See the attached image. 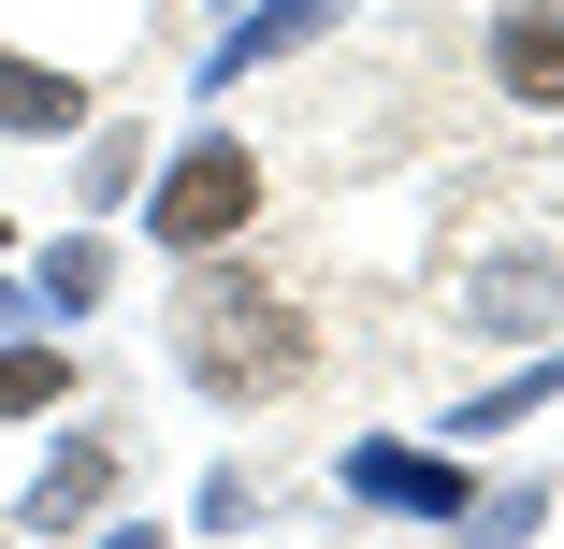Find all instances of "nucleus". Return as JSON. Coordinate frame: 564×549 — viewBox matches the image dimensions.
I'll return each instance as SVG.
<instances>
[{"instance_id": "f03ea898", "label": "nucleus", "mask_w": 564, "mask_h": 549, "mask_svg": "<svg viewBox=\"0 0 564 549\" xmlns=\"http://www.w3.org/2000/svg\"><path fill=\"white\" fill-rule=\"evenodd\" d=\"M145 217H160V246H188V261H203L217 232H247V217H261V160H247L232 131H203V145L145 188Z\"/></svg>"}, {"instance_id": "0eeeda50", "label": "nucleus", "mask_w": 564, "mask_h": 549, "mask_svg": "<svg viewBox=\"0 0 564 549\" xmlns=\"http://www.w3.org/2000/svg\"><path fill=\"white\" fill-rule=\"evenodd\" d=\"M304 30H333V0H261V15H247L232 44H203V73H247V58H275V44H304Z\"/></svg>"}, {"instance_id": "7ed1b4c3", "label": "nucleus", "mask_w": 564, "mask_h": 549, "mask_svg": "<svg viewBox=\"0 0 564 549\" xmlns=\"http://www.w3.org/2000/svg\"><path fill=\"white\" fill-rule=\"evenodd\" d=\"M492 73L521 101H564V0H507L492 15Z\"/></svg>"}, {"instance_id": "9d476101", "label": "nucleus", "mask_w": 564, "mask_h": 549, "mask_svg": "<svg viewBox=\"0 0 564 549\" xmlns=\"http://www.w3.org/2000/svg\"><path fill=\"white\" fill-rule=\"evenodd\" d=\"M117 549H160V535H117Z\"/></svg>"}, {"instance_id": "423d86ee", "label": "nucleus", "mask_w": 564, "mask_h": 549, "mask_svg": "<svg viewBox=\"0 0 564 549\" xmlns=\"http://www.w3.org/2000/svg\"><path fill=\"white\" fill-rule=\"evenodd\" d=\"M87 117V87L44 73V58H0V131H73Z\"/></svg>"}, {"instance_id": "39448f33", "label": "nucleus", "mask_w": 564, "mask_h": 549, "mask_svg": "<svg viewBox=\"0 0 564 549\" xmlns=\"http://www.w3.org/2000/svg\"><path fill=\"white\" fill-rule=\"evenodd\" d=\"M348 492H377V506H464V477H448V463H420V449H348Z\"/></svg>"}, {"instance_id": "f257e3e1", "label": "nucleus", "mask_w": 564, "mask_h": 549, "mask_svg": "<svg viewBox=\"0 0 564 549\" xmlns=\"http://www.w3.org/2000/svg\"><path fill=\"white\" fill-rule=\"evenodd\" d=\"M174 348L203 362V391L275 405V391L304 376V348H318V318H304V289H290V275H188V304H174Z\"/></svg>"}, {"instance_id": "20e7f679", "label": "nucleus", "mask_w": 564, "mask_h": 549, "mask_svg": "<svg viewBox=\"0 0 564 549\" xmlns=\"http://www.w3.org/2000/svg\"><path fill=\"white\" fill-rule=\"evenodd\" d=\"M101 492H117V449H58V463H44V492H30V520H44V535H87V520H101Z\"/></svg>"}, {"instance_id": "9b49d317", "label": "nucleus", "mask_w": 564, "mask_h": 549, "mask_svg": "<svg viewBox=\"0 0 564 549\" xmlns=\"http://www.w3.org/2000/svg\"><path fill=\"white\" fill-rule=\"evenodd\" d=\"M0 246H15V232H0Z\"/></svg>"}, {"instance_id": "6e6552de", "label": "nucleus", "mask_w": 564, "mask_h": 549, "mask_svg": "<svg viewBox=\"0 0 564 549\" xmlns=\"http://www.w3.org/2000/svg\"><path fill=\"white\" fill-rule=\"evenodd\" d=\"M58 391H73V362H58V348H0V419H44Z\"/></svg>"}, {"instance_id": "1a4fd4ad", "label": "nucleus", "mask_w": 564, "mask_h": 549, "mask_svg": "<svg viewBox=\"0 0 564 549\" xmlns=\"http://www.w3.org/2000/svg\"><path fill=\"white\" fill-rule=\"evenodd\" d=\"M101 275H117V261H101V232L44 246V304H58V318H87V304H101Z\"/></svg>"}]
</instances>
